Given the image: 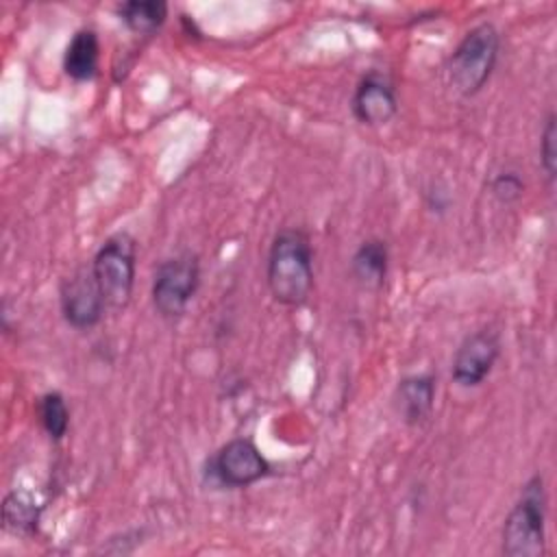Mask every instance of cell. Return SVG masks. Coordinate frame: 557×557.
Returning a JSON list of instances; mask_svg holds the SVG:
<instances>
[{
    "mask_svg": "<svg viewBox=\"0 0 557 557\" xmlns=\"http://www.w3.org/2000/svg\"><path fill=\"white\" fill-rule=\"evenodd\" d=\"M540 165L548 181L555 178L557 172V126H555V113H548L542 135H540Z\"/></svg>",
    "mask_w": 557,
    "mask_h": 557,
    "instance_id": "2e32d148",
    "label": "cell"
},
{
    "mask_svg": "<svg viewBox=\"0 0 557 557\" xmlns=\"http://www.w3.org/2000/svg\"><path fill=\"white\" fill-rule=\"evenodd\" d=\"M500 355V337L494 329H479L463 337L453 357V381L461 387L481 385Z\"/></svg>",
    "mask_w": 557,
    "mask_h": 557,
    "instance_id": "ba28073f",
    "label": "cell"
},
{
    "mask_svg": "<svg viewBox=\"0 0 557 557\" xmlns=\"http://www.w3.org/2000/svg\"><path fill=\"white\" fill-rule=\"evenodd\" d=\"M120 20L137 35H152L168 17V2L163 0H128L117 4Z\"/></svg>",
    "mask_w": 557,
    "mask_h": 557,
    "instance_id": "5bb4252c",
    "label": "cell"
},
{
    "mask_svg": "<svg viewBox=\"0 0 557 557\" xmlns=\"http://www.w3.org/2000/svg\"><path fill=\"white\" fill-rule=\"evenodd\" d=\"M209 470L224 487H248L270 474V461L248 437H233L211 457Z\"/></svg>",
    "mask_w": 557,
    "mask_h": 557,
    "instance_id": "8992f818",
    "label": "cell"
},
{
    "mask_svg": "<svg viewBox=\"0 0 557 557\" xmlns=\"http://www.w3.org/2000/svg\"><path fill=\"white\" fill-rule=\"evenodd\" d=\"M546 544V487L542 474H533L513 503L503 524V555L537 557Z\"/></svg>",
    "mask_w": 557,
    "mask_h": 557,
    "instance_id": "7a4b0ae2",
    "label": "cell"
},
{
    "mask_svg": "<svg viewBox=\"0 0 557 557\" xmlns=\"http://www.w3.org/2000/svg\"><path fill=\"white\" fill-rule=\"evenodd\" d=\"M490 189H492V196H494L498 202L511 205V202H516V200L522 196L524 183H522V178L518 176V172L507 170V172H500V174H496V176L492 178Z\"/></svg>",
    "mask_w": 557,
    "mask_h": 557,
    "instance_id": "e0dca14e",
    "label": "cell"
},
{
    "mask_svg": "<svg viewBox=\"0 0 557 557\" xmlns=\"http://www.w3.org/2000/svg\"><path fill=\"white\" fill-rule=\"evenodd\" d=\"M265 278L272 298L285 307H300L313 289V248L302 228H283L274 235Z\"/></svg>",
    "mask_w": 557,
    "mask_h": 557,
    "instance_id": "6da1fadb",
    "label": "cell"
},
{
    "mask_svg": "<svg viewBox=\"0 0 557 557\" xmlns=\"http://www.w3.org/2000/svg\"><path fill=\"white\" fill-rule=\"evenodd\" d=\"M89 265L107 309H124L133 296L137 268V244L133 235L122 231L107 237Z\"/></svg>",
    "mask_w": 557,
    "mask_h": 557,
    "instance_id": "277c9868",
    "label": "cell"
},
{
    "mask_svg": "<svg viewBox=\"0 0 557 557\" xmlns=\"http://www.w3.org/2000/svg\"><path fill=\"white\" fill-rule=\"evenodd\" d=\"M39 420L52 442H59L65 437L70 429V409L61 392H46L39 398Z\"/></svg>",
    "mask_w": 557,
    "mask_h": 557,
    "instance_id": "9a60e30c",
    "label": "cell"
},
{
    "mask_svg": "<svg viewBox=\"0 0 557 557\" xmlns=\"http://www.w3.org/2000/svg\"><path fill=\"white\" fill-rule=\"evenodd\" d=\"M350 109L355 120L363 126L376 128L387 124L398 111V98L392 78L376 70L361 76L355 87Z\"/></svg>",
    "mask_w": 557,
    "mask_h": 557,
    "instance_id": "9c48e42d",
    "label": "cell"
},
{
    "mask_svg": "<svg viewBox=\"0 0 557 557\" xmlns=\"http://www.w3.org/2000/svg\"><path fill=\"white\" fill-rule=\"evenodd\" d=\"M396 411L405 424L418 426L422 424L435 403V379L431 374H411L398 381L394 392Z\"/></svg>",
    "mask_w": 557,
    "mask_h": 557,
    "instance_id": "30bf717a",
    "label": "cell"
},
{
    "mask_svg": "<svg viewBox=\"0 0 557 557\" xmlns=\"http://www.w3.org/2000/svg\"><path fill=\"white\" fill-rule=\"evenodd\" d=\"M59 302L61 313L72 329L85 331L102 320L107 305L91 272V265H81L63 278L59 289Z\"/></svg>",
    "mask_w": 557,
    "mask_h": 557,
    "instance_id": "52a82bcc",
    "label": "cell"
},
{
    "mask_svg": "<svg viewBox=\"0 0 557 557\" xmlns=\"http://www.w3.org/2000/svg\"><path fill=\"white\" fill-rule=\"evenodd\" d=\"M100 61V39L94 28H78L63 52V72L76 81L85 83L98 74Z\"/></svg>",
    "mask_w": 557,
    "mask_h": 557,
    "instance_id": "7c38bea8",
    "label": "cell"
},
{
    "mask_svg": "<svg viewBox=\"0 0 557 557\" xmlns=\"http://www.w3.org/2000/svg\"><path fill=\"white\" fill-rule=\"evenodd\" d=\"M41 503L28 490H13L2 500L4 529L15 535H33L39 527Z\"/></svg>",
    "mask_w": 557,
    "mask_h": 557,
    "instance_id": "4fadbf2b",
    "label": "cell"
},
{
    "mask_svg": "<svg viewBox=\"0 0 557 557\" xmlns=\"http://www.w3.org/2000/svg\"><path fill=\"white\" fill-rule=\"evenodd\" d=\"M500 50V33L492 22L470 28L448 59L450 85L461 96L479 94L490 81Z\"/></svg>",
    "mask_w": 557,
    "mask_h": 557,
    "instance_id": "3957f363",
    "label": "cell"
},
{
    "mask_svg": "<svg viewBox=\"0 0 557 557\" xmlns=\"http://www.w3.org/2000/svg\"><path fill=\"white\" fill-rule=\"evenodd\" d=\"M200 285V259L196 252H178L159 263L152 278V305L165 320H176L187 311Z\"/></svg>",
    "mask_w": 557,
    "mask_h": 557,
    "instance_id": "5b68a950",
    "label": "cell"
},
{
    "mask_svg": "<svg viewBox=\"0 0 557 557\" xmlns=\"http://www.w3.org/2000/svg\"><path fill=\"white\" fill-rule=\"evenodd\" d=\"M389 270V250L387 244L379 237H370L359 244L350 259V272L352 278L370 292H376L383 287Z\"/></svg>",
    "mask_w": 557,
    "mask_h": 557,
    "instance_id": "8fae6325",
    "label": "cell"
}]
</instances>
